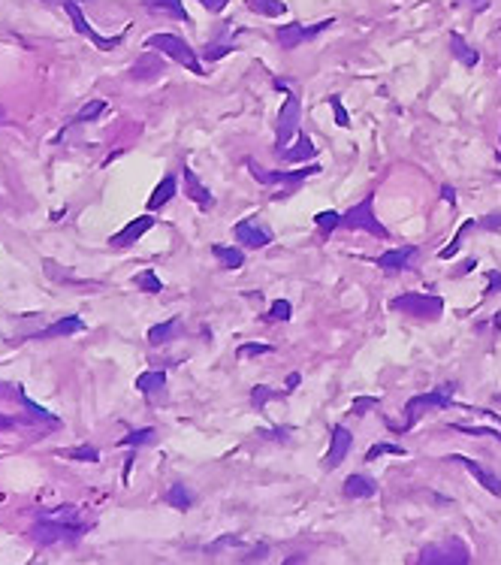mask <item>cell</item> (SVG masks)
I'll list each match as a JSON object with an SVG mask.
<instances>
[{"label": "cell", "mask_w": 501, "mask_h": 565, "mask_svg": "<svg viewBox=\"0 0 501 565\" xmlns=\"http://www.w3.org/2000/svg\"><path fill=\"white\" fill-rule=\"evenodd\" d=\"M88 532V523H61V520H48L40 517L31 526V541L48 547V544H70L79 541V538Z\"/></svg>", "instance_id": "1"}, {"label": "cell", "mask_w": 501, "mask_h": 565, "mask_svg": "<svg viewBox=\"0 0 501 565\" xmlns=\"http://www.w3.org/2000/svg\"><path fill=\"white\" fill-rule=\"evenodd\" d=\"M453 390H456L453 384H441V387H435V390H429V393L410 396L408 405H405V423L399 427V432H402V429H410L423 414H432V411H438V408L453 405Z\"/></svg>", "instance_id": "2"}, {"label": "cell", "mask_w": 501, "mask_h": 565, "mask_svg": "<svg viewBox=\"0 0 501 565\" xmlns=\"http://www.w3.org/2000/svg\"><path fill=\"white\" fill-rule=\"evenodd\" d=\"M145 49L160 51V55L172 58V61L182 63V67H187L190 73L202 76V67H200V61H197V55H194V49H190V46L182 40V36H175V34H151L148 40H145Z\"/></svg>", "instance_id": "3"}, {"label": "cell", "mask_w": 501, "mask_h": 565, "mask_svg": "<svg viewBox=\"0 0 501 565\" xmlns=\"http://www.w3.org/2000/svg\"><path fill=\"white\" fill-rule=\"evenodd\" d=\"M339 227H348V230H366V233L378 236V239H387V227H383L378 218H375V194H368L363 203L351 205L348 212L341 215V224Z\"/></svg>", "instance_id": "4"}, {"label": "cell", "mask_w": 501, "mask_h": 565, "mask_svg": "<svg viewBox=\"0 0 501 565\" xmlns=\"http://www.w3.org/2000/svg\"><path fill=\"white\" fill-rule=\"evenodd\" d=\"M420 565H468L471 550L459 541V538H447L441 544H429L420 550L417 556Z\"/></svg>", "instance_id": "5"}, {"label": "cell", "mask_w": 501, "mask_h": 565, "mask_svg": "<svg viewBox=\"0 0 501 565\" xmlns=\"http://www.w3.org/2000/svg\"><path fill=\"white\" fill-rule=\"evenodd\" d=\"M390 308L410 317H438L444 312V300L432 297V293H402V297L390 300Z\"/></svg>", "instance_id": "6"}, {"label": "cell", "mask_w": 501, "mask_h": 565, "mask_svg": "<svg viewBox=\"0 0 501 565\" xmlns=\"http://www.w3.org/2000/svg\"><path fill=\"white\" fill-rule=\"evenodd\" d=\"M245 166H248V170H251V175H254L260 185H284V197H290V194H293V185H299L302 178H308V175L320 173V166H317V163L305 166V170H287V173L263 170V166L257 163V161H245Z\"/></svg>", "instance_id": "7"}, {"label": "cell", "mask_w": 501, "mask_h": 565, "mask_svg": "<svg viewBox=\"0 0 501 565\" xmlns=\"http://www.w3.org/2000/svg\"><path fill=\"white\" fill-rule=\"evenodd\" d=\"M299 112H302L299 97L287 91V100H284V106H281V112H278V127H275L278 151H284V146L290 143L293 136H296V131H299Z\"/></svg>", "instance_id": "8"}, {"label": "cell", "mask_w": 501, "mask_h": 565, "mask_svg": "<svg viewBox=\"0 0 501 565\" xmlns=\"http://www.w3.org/2000/svg\"><path fill=\"white\" fill-rule=\"evenodd\" d=\"M329 24H336L332 19H326V21H317V24H311V28H305V24H281V28L275 31V40H278V46L281 49H299L302 43H308V40H314V36L320 34V31H326Z\"/></svg>", "instance_id": "9"}, {"label": "cell", "mask_w": 501, "mask_h": 565, "mask_svg": "<svg viewBox=\"0 0 501 565\" xmlns=\"http://www.w3.org/2000/svg\"><path fill=\"white\" fill-rule=\"evenodd\" d=\"M63 9H67V16H70V21H73V28L79 31L82 36H88V40H91L97 49H115V46H121V40H124V34H118V36H100L94 28H91V21H88L85 16H82V6L79 4H73V0H67V4H63Z\"/></svg>", "instance_id": "10"}, {"label": "cell", "mask_w": 501, "mask_h": 565, "mask_svg": "<svg viewBox=\"0 0 501 565\" xmlns=\"http://www.w3.org/2000/svg\"><path fill=\"white\" fill-rule=\"evenodd\" d=\"M351 447H353L351 429H348V427H332V442H329V451H326V457H324V469H326V472H336L341 462L348 459Z\"/></svg>", "instance_id": "11"}, {"label": "cell", "mask_w": 501, "mask_h": 565, "mask_svg": "<svg viewBox=\"0 0 501 565\" xmlns=\"http://www.w3.org/2000/svg\"><path fill=\"white\" fill-rule=\"evenodd\" d=\"M233 236H236V242H242L245 248H254V251H260V248H266L269 242H272V233H269L257 218H245V221H239L233 227Z\"/></svg>", "instance_id": "12"}, {"label": "cell", "mask_w": 501, "mask_h": 565, "mask_svg": "<svg viewBox=\"0 0 501 565\" xmlns=\"http://www.w3.org/2000/svg\"><path fill=\"white\" fill-rule=\"evenodd\" d=\"M154 221H157V218H151V215H143V218H133L130 224H127L124 230H118V233H115L109 242L115 248H127V245H133V242H139L143 239L148 230L154 227Z\"/></svg>", "instance_id": "13"}, {"label": "cell", "mask_w": 501, "mask_h": 565, "mask_svg": "<svg viewBox=\"0 0 501 565\" xmlns=\"http://www.w3.org/2000/svg\"><path fill=\"white\" fill-rule=\"evenodd\" d=\"M450 459H453V462H459V466H465V469H468V474H474V478H477V484L483 487V490H490L492 496H501V478H498V474H492L490 469H483L480 462H474V459L462 457V454H453Z\"/></svg>", "instance_id": "14"}, {"label": "cell", "mask_w": 501, "mask_h": 565, "mask_svg": "<svg viewBox=\"0 0 501 565\" xmlns=\"http://www.w3.org/2000/svg\"><path fill=\"white\" fill-rule=\"evenodd\" d=\"M163 70H166V63H163V58H160V51H145V55L130 67V79H136V82H151V79H157Z\"/></svg>", "instance_id": "15"}, {"label": "cell", "mask_w": 501, "mask_h": 565, "mask_svg": "<svg viewBox=\"0 0 501 565\" xmlns=\"http://www.w3.org/2000/svg\"><path fill=\"white\" fill-rule=\"evenodd\" d=\"M76 332H85V320H82L79 315H67V317L55 320V324H51V327L40 330V332H33L31 339H40V342H46V339H58V336H76Z\"/></svg>", "instance_id": "16"}, {"label": "cell", "mask_w": 501, "mask_h": 565, "mask_svg": "<svg viewBox=\"0 0 501 565\" xmlns=\"http://www.w3.org/2000/svg\"><path fill=\"white\" fill-rule=\"evenodd\" d=\"M414 254H417V245H399V248L383 251L375 263L383 269V273H402V269H408V263H410V257H414Z\"/></svg>", "instance_id": "17"}, {"label": "cell", "mask_w": 501, "mask_h": 565, "mask_svg": "<svg viewBox=\"0 0 501 565\" xmlns=\"http://www.w3.org/2000/svg\"><path fill=\"white\" fill-rule=\"evenodd\" d=\"M378 493V481L368 478V474H351L348 481H344V496L348 499H371Z\"/></svg>", "instance_id": "18"}, {"label": "cell", "mask_w": 501, "mask_h": 565, "mask_svg": "<svg viewBox=\"0 0 501 565\" xmlns=\"http://www.w3.org/2000/svg\"><path fill=\"white\" fill-rule=\"evenodd\" d=\"M182 175H185V194L194 200V203H200L202 209H212V203H215V197L209 194V188L205 185H200V178H197V173L194 170H182Z\"/></svg>", "instance_id": "19"}, {"label": "cell", "mask_w": 501, "mask_h": 565, "mask_svg": "<svg viewBox=\"0 0 501 565\" xmlns=\"http://www.w3.org/2000/svg\"><path fill=\"white\" fill-rule=\"evenodd\" d=\"M143 6L148 12H154V16H172L178 21H185V24L190 21V16H187V9H185L182 0H143Z\"/></svg>", "instance_id": "20"}, {"label": "cell", "mask_w": 501, "mask_h": 565, "mask_svg": "<svg viewBox=\"0 0 501 565\" xmlns=\"http://www.w3.org/2000/svg\"><path fill=\"white\" fill-rule=\"evenodd\" d=\"M136 387L143 396L154 399V396H160L166 390V372L163 369H151V372H143V375L136 378Z\"/></svg>", "instance_id": "21"}, {"label": "cell", "mask_w": 501, "mask_h": 565, "mask_svg": "<svg viewBox=\"0 0 501 565\" xmlns=\"http://www.w3.org/2000/svg\"><path fill=\"white\" fill-rule=\"evenodd\" d=\"M175 194H178L175 175H163V178H160V185L154 188V194L148 197V212H157V209H163V205L170 203Z\"/></svg>", "instance_id": "22"}, {"label": "cell", "mask_w": 501, "mask_h": 565, "mask_svg": "<svg viewBox=\"0 0 501 565\" xmlns=\"http://www.w3.org/2000/svg\"><path fill=\"white\" fill-rule=\"evenodd\" d=\"M314 154H317V146L311 143V136H308V133H299L296 146H293V148H284V151H281V158H284L287 163H302V161H311Z\"/></svg>", "instance_id": "23"}, {"label": "cell", "mask_w": 501, "mask_h": 565, "mask_svg": "<svg viewBox=\"0 0 501 565\" xmlns=\"http://www.w3.org/2000/svg\"><path fill=\"white\" fill-rule=\"evenodd\" d=\"M194 502H197L194 490H187V484H182V481H175L170 490H166V505H170V508L190 511V508H194Z\"/></svg>", "instance_id": "24"}, {"label": "cell", "mask_w": 501, "mask_h": 565, "mask_svg": "<svg viewBox=\"0 0 501 565\" xmlns=\"http://www.w3.org/2000/svg\"><path fill=\"white\" fill-rule=\"evenodd\" d=\"M450 51H453V58L459 63H465V67H477V61H480V55L465 40H462L459 34H450Z\"/></svg>", "instance_id": "25"}, {"label": "cell", "mask_w": 501, "mask_h": 565, "mask_svg": "<svg viewBox=\"0 0 501 565\" xmlns=\"http://www.w3.org/2000/svg\"><path fill=\"white\" fill-rule=\"evenodd\" d=\"M40 517L61 520V523H85V511H82V508H76V505H58V508L43 511Z\"/></svg>", "instance_id": "26"}, {"label": "cell", "mask_w": 501, "mask_h": 565, "mask_svg": "<svg viewBox=\"0 0 501 565\" xmlns=\"http://www.w3.org/2000/svg\"><path fill=\"white\" fill-rule=\"evenodd\" d=\"M468 411H477V414H492V417L501 423V417L495 414V411H486V408H468ZM450 429L465 432V435H492V439L501 442V429H490V427H468V423H450Z\"/></svg>", "instance_id": "27"}, {"label": "cell", "mask_w": 501, "mask_h": 565, "mask_svg": "<svg viewBox=\"0 0 501 565\" xmlns=\"http://www.w3.org/2000/svg\"><path fill=\"white\" fill-rule=\"evenodd\" d=\"M212 254L221 260L227 269H239L245 266V251L242 248H229V245H212Z\"/></svg>", "instance_id": "28"}, {"label": "cell", "mask_w": 501, "mask_h": 565, "mask_svg": "<svg viewBox=\"0 0 501 565\" xmlns=\"http://www.w3.org/2000/svg\"><path fill=\"white\" fill-rule=\"evenodd\" d=\"M182 330V324L172 317V320H166V324H154L151 330H148V342L151 345H166L170 339H175V332Z\"/></svg>", "instance_id": "29"}, {"label": "cell", "mask_w": 501, "mask_h": 565, "mask_svg": "<svg viewBox=\"0 0 501 565\" xmlns=\"http://www.w3.org/2000/svg\"><path fill=\"white\" fill-rule=\"evenodd\" d=\"M248 9L257 12V16H266V19H275V16H284L287 6L281 0H245Z\"/></svg>", "instance_id": "30"}, {"label": "cell", "mask_w": 501, "mask_h": 565, "mask_svg": "<svg viewBox=\"0 0 501 565\" xmlns=\"http://www.w3.org/2000/svg\"><path fill=\"white\" fill-rule=\"evenodd\" d=\"M133 285L143 290V293H160V290H163V281L154 275V269H145V273H139V275L133 278Z\"/></svg>", "instance_id": "31"}, {"label": "cell", "mask_w": 501, "mask_h": 565, "mask_svg": "<svg viewBox=\"0 0 501 565\" xmlns=\"http://www.w3.org/2000/svg\"><path fill=\"white\" fill-rule=\"evenodd\" d=\"M154 439H157V432H154L151 427H145V429H133V432H127L118 444H121V447H139V444H148V442H154Z\"/></svg>", "instance_id": "32"}, {"label": "cell", "mask_w": 501, "mask_h": 565, "mask_svg": "<svg viewBox=\"0 0 501 565\" xmlns=\"http://www.w3.org/2000/svg\"><path fill=\"white\" fill-rule=\"evenodd\" d=\"M471 227H474V221H471V218H468V221H462V227L456 230L453 242H450V245H447V248H441V251H438V257H441V260H450V257H456V251L462 248V239H465V233H468Z\"/></svg>", "instance_id": "33"}, {"label": "cell", "mask_w": 501, "mask_h": 565, "mask_svg": "<svg viewBox=\"0 0 501 565\" xmlns=\"http://www.w3.org/2000/svg\"><path fill=\"white\" fill-rule=\"evenodd\" d=\"M387 454H390V457H402V454H405V447H402V444L381 442V444H371L368 451H366V457H363V459H366V462H371V459H378V457H387Z\"/></svg>", "instance_id": "34"}, {"label": "cell", "mask_w": 501, "mask_h": 565, "mask_svg": "<svg viewBox=\"0 0 501 565\" xmlns=\"http://www.w3.org/2000/svg\"><path fill=\"white\" fill-rule=\"evenodd\" d=\"M106 112V100H91V103H85V106L76 112V118L73 121H79V124H85V121H94L97 115H103Z\"/></svg>", "instance_id": "35"}, {"label": "cell", "mask_w": 501, "mask_h": 565, "mask_svg": "<svg viewBox=\"0 0 501 565\" xmlns=\"http://www.w3.org/2000/svg\"><path fill=\"white\" fill-rule=\"evenodd\" d=\"M314 224L320 227V233L329 236L332 230H336V227L341 224V215H339V212H332V209H326V212H320V215L314 218Z\"/></svg>", "instance_id": "36"}, {"label": "cell", "mask_w": 501, "mask_h": 565, "mask_svg": "<svg viewBox=\"0 0 501 565\" xmlns=\"http://www.w3.org/2000/svg\"><path fill=\"white\" fill-rule=\"evenodd\" d=\"M275 387H266V384H257V387H251V405L257 408V411H263V405L269 402V399H275Z\"/></svg>", "instance_id": "37"}, {"label": "cell", "mask_w": 501, "mask_h": 565, "mask_svg": "<svg viewBox=\"0 0 501 565\" xmlns=\"http://www.w3.org/2000/svg\"><path fill=\"white\" fill-rule=\"evenodd\" d=\"M263 354H272V345H257V342H245L236 348L239 360H248V357H263Z\"/></svg>", "instance_id": "38"}, {"label": "cell", "mask_w": 501, "mask_h": 565, "mask_svg": "<svg viewBox=\"0 0 501 565\" xmlns=\"http://www.w3.org/2000/svg\"><path fill=\"white\" fill-rule=\"evenodd\" d=\"M61 457L79 459V462H97L100 459V454L94 451V447H70V451H61Z\"/></svg>", "instance_id": "39"}, {"label": "cell", "mask_w": 501, "mask_h": 565, "mask_svg": "<svg viewBox=\"0 0 501 565\" xmlns=\"http://www.w3.org/2000/svg\"><path fill=\"white\" fill-rule=\"evenodd\" d=\"M290 315H293V305H290L287 300H275L266 317H269V320H290Z\"/></svg>", "instance_id": "40"}, {"label": "cell", "mask_w": 501, "mask_h": 565, "mask_svg": "<svg viewBox=\"0 0 501 565\" xmlns=\"http://www.w3.org/2000/svg\"><path fill=\"white\" fill-rule=\"evenodd\" d=\"M329 106H332V112H336V124H339V127H348V124H351V115H348V109H344V103H341L339 94L329 97Z\"/></svg>", "instance_id": "41"}, {"label": "cell", "mask_w": 501, "mask_h": 565, "mask_svg": "<svg viewBox=\"0 0 501 565\" xmlns=\"http://www.w3.org/2000/svg\"><path fill=\"white\" fill-rule=\"evenodd\" d=\"M229 51H233V46H229V43H209V46L202 49V58L205 61H217V58L229 55Z\"/></svg>", "instance_id": "42"}, {"label": "cell", "mask_w": 501, "mask_h": 565, "mask_svg": "<svg viewBox=\"0 0 501 565\" xmlns=\"http://www.w3.org/2000/svg\"><path fill=\"white\" fill-rule=\"evenodd\" d=\"M378 405H381L378 396H356V399H353V414H366L368 408H378Z\"/></svg>", "instance_id": "43"}, {"label": "cell", "mask_w": 501, "mask_h": 565, "mask_svg": "<svg viewBox=\"0 0 501 565\" xmlns=\"http://www.w3.org/2000/svg\"><path fill=\"white\" fill-rule=\"evenodd\" d=\"M239 544H242V541H239L236 535H224V538H217V541H215V544H212L209 550L215 554V550H221V547H239Z\"/></svg>", "instance_id": "44"}, {"label": "cell", "mask_w": 501, "mask_h": 565, "mask_svg": "<svg viewBox=\"0 0 501 565\" xmlns=\"http://www.w3.org/2000/svg\"><path fill=\"white\" fill-rule=\"evenodd\" d=\"M477 224H480V227H486V230H501V212H498V215H486V218H480Z\"/></svg>", "instance_id": "45"}, {"label": "cell", "mask_w": 501, "mask_h": 565, "mask_svg": "<svg viewBox=\"0 0 501 565\" xmlns=\"http://www.w3.org/2000/svg\"><path fill=\"white\" fill-rule=\"evenodd\" d=\"M6 429H19V417L4 414V411H0V432H6Z\"/></svg>", "instance_id": "46"}, {"label": "cell", "mask_w": 501, "mask_h": 565, "mask_svg": "<svg viewBox=\"0 0 501 565\" xmlns=\"http://www.w3.org/2000/svg\"><path fill=\"white\" fill-rule=\"evenodd\" d=\"M287 432L290 429H260L263 439H278V442H287Z\"/></svg>", "instance_id": "47"}, {"label": "cell", "mask_w": 501, "mask_h": 565, "mask_svg": "<svg viewBox=\"0 0 501 565\" xmlns=\"http://www.w3.org/2000/svg\"><path fill=\"white\" fill-rule=\"evenodd\" d=\"M486 293H501V273H490V285H486Z\"/></svg>", "instance_id": "48"}, {"label": "cell", "mask_w": 501, "mask_h": 565, "mask_svg": "<svg viewBox=\"0 0 501 565\" xmlns=\"http://www.w3.org/2000/svg\"><path fill=\"white\" fill-rule=\"evenodd\" d=\"M266 554H269V547H266V544H260V547H257L251 556H242V562H260Z\"/></svg>", "instance_id": "49"}, {"label": "cell", "mask_w": 501, "mask_h": 565, "mask_svg": "<svg viewBox=\"0 0 501 565\" xmlns=\"http://www.w3.org/2000/svg\"><path fill=\"white\" fill-rule=\"evenodd\" d=\"M200 4H202L205 9H212V12H221V9L227 6V0H200Z\"/></svg>", "instance_id": "50"}, {"label": "cell", "mask_w": 501, "mask_h": 565, "mask_svg": "<svg viewBox=\"0 0 501 565\" xmlns=\"http://www.w3.org/2000/svg\"><path fill=\"white\" fill-rule=\"evenodd\" d=\"M299 381H302V378H299V372H290V375H287V387H284V390H287V393H290V390H296V384H299Z\"/></svg>", "instance_id": "51"}, {"label": "cell", "mask_w": 501, "mask_h": 565, "mask_svg": "<svg viewBox=\"0 0 501 565\" xmlns=\"http://www.w3.org/2000/svg\"><path fill=\"white\" fill-rule=\"evenodd\" d=\"M465 4H471L474 9L480 12V9H486V6H490V0H465Z\"/></svg>", "instance_id": "52"}, {"label": "cell", "mask_w": 501, "mask_h": 565, "mask_svg": "<svg viewBox=\"0 0 501 565\" xmlns=\"http://www.w3.org/2000/svg\"><path fill=\"white\" fill-rule=\"evenodd\" d=\"M441 194H444V197H447V200H450V203H453V200H456V197H453V188H450V185H447V188H441Z\"/></svg>", "instance_id": "53"}, {"label": "cell", "mask_w": 501, "mask_h": 565, "mask_svg": "<svg viewBox=\"0 0 501 565\" xmlns=\"http://www.w3.org/2000/svg\"><path fill=\"white\" fill-rule=\"evenodd\" d=\"M6 121H9V115H6V109H4V106H0V127H4Z\"/></svg>", "instance_id": "54"}, {"label": "cell", "mask_w": 501, "mask_h": 565, "mask_svg": "<svg viewBox=\"0 0 501 565\" xmlns=\"http://www.w3.org/2000/svg\"><path fill=\"white\" fill-rule=\"evenodd\" d=\"M284 562H287V565H293V562H305V556H299V554H296V556H287Z\"/></svg>", "instance_id": "55"}, {"label": "cell", "mask_w": 501, "mask_h": 565, "mask_svg": "<svg viewBox=\"0 0 501 565\" xmlns=\"http://www.w3.org/2000/svg\"><path fill=\"white\" fill-rule=\"evenodd\" d=\"M495 161H498V163H501V151H498V154H495Z\"/></svg>", "instance_id": "56"}, {"label": "cell", "mask_w": 501, "mask_h": 565, "mask_svg": "<svg viewBox=\"0 0 501 565\" xmlns=\"http://www.w3.org/2000/svg\"><path fill=\"white\" fill-rule=\"evenodd\" d=\"M63 4H67V0H63ZM73 4H79V0H73Z\"/></svg>", "instance_id": "57"}]
</instances>
